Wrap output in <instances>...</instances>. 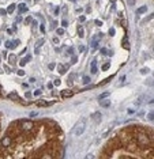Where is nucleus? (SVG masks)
Returning <instances> with one entry per match:
<instances>
[{
  "label": "nucleus",
  "instance_id": "obj_1",
  "mask_svg": "<svg viewBox=\"0 0 154 159\" xmlns=\"http://www.w3.org/2000/svg\"><path fill=\"white\" fill-rule=\"evenodd\" d=\"M85 129H86V118L83 117V118H81L78 122H76V125L74 127L72 135L74 136H81V135L85 132Z\"/></svg>",
  "mask_w": 154,
  "mask_h": 159
},
{
  "label": "nucleus",
  "instance_id": "obj_2",
  "mask_svg": "<svg viewBox=\"0 0 154 159\" xmlns=\"http://www.w3.org/2000/svg\"><path fill=\"white\" fill-rule=\"evenodd\" d=\"M18 124H19L21 129H23V131H30L35 125V122H33L30 120H18Z\"/></svg>",
  "mask_w": 154,
  "mask_h": 159
},
{
  "label": "nucleus",
  "instance_id": "obj_3",
  "mask_svg": "<svg viewBox=\"0 0 154 159\" xmlns=\"http://www.w3.org/2000/svg\"><path fill=\"white\" fill-rule=\"evenodd\" d=\"M8 98H10V99H14V101H16V102H21V103H23V105H27L26 101H23V99H21L19 97L16 95V92H10Z\"/></svg>",
  "mask_w": 154,
  "mask_h": 159
},
{
  "label": "nucleus",
  "instance_id": "obj_4",
  "mask_svg": "<svg viewBox=\"0 0 154 159\" xmlns=\"http://www.w3.org/2000/svg\"><path fill=\"white\" fill-rule=\"evenodd\" d=\"M60 95L64 97V98H70V97H72V91H71V90H63L60 92Z\"/></svg>",
  "mask_w": 154,
  "mask_h": 159
},
{
  "label": "nucleus",
  "instance_id": "obj_5",
  "mask_svg": "<svg viewBox=\"0 0 154 159\" xmlns=\"http://www.w3.org/2000/svg\"><path fill=\"white\" fill-rule=\"evenodd\" d=\"M18 10H19L21 14H25L26 11H27V5H26L25 3H21L19 5H18Z\"/></svg>",
  "mask_w": 154,
  "mask_h": 159
},
{
  "label": "nucleus",
  "instance_id": "obj_6",
  "mask_svg": "<svg viewBox=\"0 0 154 159\" xmlns=\"http://www.w3.org/2000/svg\"><path fill=\"white\" fill-rule=\"evenodd\" d=\"M30 58H32L30 56H26L25 58H22V60L19 61V65H21V67H23V65H26V64H27V61H30Z\"/></svg>",
  "mask_w": 154,
  "mask_h": 159
},
{
  "label": "nucleus",
  "instance_id": "obj_7",
  "mask_svg": "<svg viewBox=\"0 0 154 159\" xmlns=\"http://www.w3.org/2000/svg\"><path fill=\"white\" fill-rule=\"evenodd\" d=\"M97 72V60H93L91 61V74H96Z\"/></svg>",
  "mask_w": 154,
  "mask_h": 159
},
{
  "label": "nucleus",
  "instance_id": "obj_8",
  "mask_svg": "<svg viewBox=\"0 0 154 159\" xmlns=\"http://www.w3.org/2000/svg\"><path fill=\"white\" fill-rule=\"evenodd\" d=\"M123 48L124 49H130V44H128V39H127V37H124V39H123Z\"/></svg>",
  "mask_w": 154,
  "mask_h": 159
},
{
  "label": "nucleus",
  "instance_id": "obj_9",
  "mask_svg": "<svg viewBox=\"0 0 154 159\" xmlns=\"http://www.w3.org/2000/svg\"><path fill=\"white\" fill-rule=\"evenodd\" d=\"M8 61H10V64H15L16 63V56L15 55H10L8 56Z\"/></svg>",
  "mask_w": 154,
  "mask_h": 159
},
{
  "label": "nucleus",
  "instance_id": "obj_10",
  "mask_svg": "<svg viewBox=\"0 0 154 159\" xmlns=\"http://www.w3.org/2000/svg\"><path fill=\"white\" fill-rule=\"evenodd\" d=\"M42 44H44V39H38L37 42H35V53H38V48H40Z\"/></svg>",
  "mask_w": 154,
  "mask_h": 159
},
{
  "label": "nucleus",
  "instance_id": "obj_11",
  "mask_svg": "<svg viewBox=\"0 0 154 159\" xmlns=\"http://www.w3.org/2000/svg\"><path fill=\"white\" fill-rule=\"evenodd\" d=\"M78 35H79L81 38L85 37V29L83 27H78Z\"/></svg>",
  "mask_w": 154,
  "mask_h": 159
},
{
  "label": "nucleus",
  "instance_id": "obj_12",
  "mask_svg": "<svg viewBox=\"0 0 154 159\" xmlns=\"http://www.w3.org/2000/svg\"><path fill=\"white\" fill-rule=\"evenodd\" d=\"M14 10H15V4H10L8 7H7V12H8V14H13Z\"/></svg>",
  "mask_w": 154,
  "mask_h": 159
},
{
  "label": "nucleus",
  "instance_id": "obj_13",
  "mask_svg": "<svg viewBox=\"0 0 154 159\" xmlns=\"http://www.w3.org/2000/svg\"><path fill=\"white\" fill-rule=\"evenodd\" d=\"M146 11H147V7L146 5H142L140 8H138V14H145Z\"/></svg>",
  "mask_w": 154,
  "mask_h": 159
},
{
  "label": "nucleus",
  "instance_id": "obj_14",
  "mask_svg": "<svg viewBox=\"0 0 154 159\" xmlns=\"http://www.w3.org/2000/svg\"><path fill=\"white\" fill-rule=\"evenodd\" d=\"M108 95H109V92H108V91H105V92H102L101 95L98 97V101H101V99H105V98L108 97Z\"/></svg>",
  "mask_w": 154,
  "mask_h": 159
},
{
  "label": "nucleus",
  "instance_id": "obj_15",
  "mask_svg": "<svg viewBox=\"0 0 154 159\" xmlns=\"http://www.w3.org/2000/svg\"><path fill=\"white\" fill-rule=\"evenodd\" d=\"M101 106H102V108H109L110 102L109 101H102V99H101Z\"/></svg>",
  "mask_w": 154,
  "mask_h": 159
},
{
  "label": "nucleus",
  "instance_id": "obj_16",
  "mask_svg": "<svg viewBox=\"0 0 154 159\" xmlns=\"http://www.w3.org/2000/svg\"><path fill=\"white\" fill-rule=\"evenodd\" d=\"M18 45H19V39H15L14 42L11 44V46H10V48H11V49H15V48H16Z\"/></svg>",
  "mask_w": 154,
  "mask_h": 159
},
{
  "label": "nucleus",
  "instance_id": "obj_17",
  "mask_svg": "<svg viewBox=\"0 0 154 159\" xmlns=\"http://www.w3.org/2000/svg\"><path fill=\"white\" fill-rule=\"evenodd\" d=\"M66 67L64 65H59V74H61V75H64V72H66Z\"/></svg>",
  "mask_w": 154,
  "mask_h": 159
},
{
  "label": "nucleus",
  "instance_id": "obj_18",
  "mask_svg": "<svg viewBox=\"0 0 154 159\" xmlns=\"http://www.w3.org/2000/svg\"><path fill=\"white\" fill-rule=\"evenodd\" d=\"M91 117H93V120H94V121H97V120L100 121V117H101V114H100V113H94Z\"/></svg>",
  "mask_w": 154,
  "mask_h": 159
},
{
  "label": "nucleus",
  "instance_id": "obj_19",
  "mask_svg": "<svg viewBox=\"0 0 154 159\" xmlns=\"http://www.w3.org/2000/svg\"><path fill=\"white\" fill-rule=\"evenodd\" d=\"M76 63H78V58H76L75 56H72L71 57V64H76Z\"/></svg>",
  "mask_w": 154,
  "mask_h": 159
},
{
  "label": "nucleus",
  "instance_id": "obj_20",
  "mask_svg": "<svg viewBox=\"0 0 154 159\" xmlns=\"http://www.w3.org/2000/svg\"><path fill=\"white\" fill-rule=\"evenodd\" d=\"M83 83H85V84L90 83V78H89V76H85V78H83Z\"/></svg>",
  "mask_w": 154,
  "mask_h": 159
},
{
  "label": "nucleus",
  "instance_id": "obj_21",
  "mask_svg": "<svg viewBox=\"0 0 154 159\" xmlns=\"http://www.w3.org/2000/svg\"><path fill=\"white\" fill-rule=\"evenodd\" d=\"M57 34H59V35H63V34H64V29H63V27L57 29Z\"/></svg>",
  "mask_w": 154,
  "mask_h": 159
},
{
  "label": "nucleus",
  "instance_id": "obj_22",
  "mask_svg": "<svg viewBox=\"0 0 154 159\" xmlns=\"http://www.w3.org/2000/svg\"><path fill=\"white\" fill-rule=\"evenodd\" d=\"M110 79H112V78H108V79H105V80H104V82H101V83H100L98 86H104L105 83H108V82H110Z\"/></svg>",
  "mask_w": 154,
  "mask_h": 159
},
{
  "label": "nucleus",
  "instance_id": "obj_23",
  "mask_svg": "<svg viewBox=\"0 0 154 159\" xmlns=\"http://www.w3.org/2000/svg\"><path fill=\"white\" fill-rule=\"evenodd\" d=\"M52 41H53V44H55V45H57L59 42H60V39H59L57 37H53V39H52Z\"/></svg>",
  "mask_w": 154,
  "mask_h": 159
},
{
  "label": "nucleus",
  "instance_id": "obj_24",
  "mask_svg": "<svg viewBox=\"0 0 154 159\" xmlns=\"http://www.w3.org/2000/svg\"><path fill=\"white\" fill-rule=\"evenodd\" d=\"M25 97H26V98H27V99H30V98H32V97H33V94H32V92H30V91H27V92H26V94H25Z\"/></svg>",
  "mask_w": 154,
  "mask_h": 159
},
{
  "label": "nucleus",
  "instance_id": "obj_25",
  "mask_svg": "<svg viewBox=\"0 0 154 159\" xmlns=\"http://www.w3.org/2000/svg\"><path fill=\"white\" fill-rule=\"evenodd\" d=\"M72 80H74V74H72V75H70V78H68V83H70V84H72Z\"/></svg>",
  "mask_w": 154,
  "mask_h": 159
},
{
  "label": "nucleus",
  "instance_id": "obj_26",
  "mask_svg": "<svg viewBox=\"0 0 154 159\" xmlns=\"http://www.w3.org/2000/svg\"><path fill=\"white\" fill-rule=\"evenodd\" d=\"M101 53H102V55H108V53H109V50L106 49V48H104V49H101Z\"/></svg>",
  "mask_w": 154,
  "mask_h": 159
},
{
  "label": "nucleus",
  "instance_id": "obj_27",
  "mask_svg": "<svg viewBox=\"0 0 154 159\" xmlns=\"http://www.w3.org/2000/svg\"><path fill=\"white\" fill-rule=\"evenodd\" d=\"M121 25H123L124 29H126V27H127V21H126V19H121Z\"/></svg>",
  "mask_w": 154,
  "mask_h": 159
},
{
  "label": "nucleus",
  "instance_id": "obj_28",
  "mask_svg": "<svg viewBox=\"0 0 154 159\" xmlns=\"http://www.w3.org/2000/svg\"><path fill=\"white\" fill-rule=\"evenodd\" d=\"M108 68H109V64H108V63H106V64H104V65H102V71H106Z\"/></svg>",
  "mask_w": 154,
  "mask_h": 159
},
{
  "label": "nucleus",
  "instance_id": "obj_29",
  "mask_svg": "<svg viewBox=\"0 0 154 159\" xmlns=\"http://www.w3.org/2000/svg\"><path fill=\"white\" fill-rule=\"evenodd\" d=\"M147 118H149V120L151 121V120L154 118V114H153V113H149V114H147Z\"/></svg>",
  "mask_w": 154,
  "mask_h": 159
},
{
  "label": "nucleus",
  "instance_id": "obj_30",
  "mask_svg": "<svg viewBox=\"0 0 154 159\" xmlns=\"http://www.w3.org/2000/svg\"><path fill=\"white\" fill-rule=\"evenodd\" d=\"M61 25H63L64 27H67V26H68V22H67L66 19H64V21H61Z\"/></svg>",
  "mask_w": 154,
  "mask_h": 159
},
{
  "label": "nucleus",
  "instance_id": "obj_31",
  "mask_svg": "<svg viewBox=\"0 0 154 159\" xmlns=\"http://www.w3.org/2000/svg\"><path fill=\"white\" fill-rule=\"evenodd\" d=\"M140 72H142V74H147V72H149V69H147V68H142Z\"/></svg>",
  "mask_w": 154,
  "mask_h": 159
},
{
  "label": "nucleus",
  "instance_id": "obj_32",
  "mask_svg": "<svg viewBox=\"0 0 154 159\" xmlns=\"http://www.w3.org/2000/svg\"><path fill=\"white\" fill-rule=\"evenodd\" d=\"M18 75H19V76H23V75H25V71H23V69L18 71Z\"/></svg>",
  "mask_w": 154,
  "mask_h": 159
},
{
  "label": "nucleus",
  "instance_id": "obj_33",
  "mask_svg": "<svg viewBox=\"0 0 154 159\" xmlns=\"http://www.w3.org/2000/svg\"><path fill=\"white\" fill-rule=\"evenodd\" d=\"M109 35H110V37H113V35H115V30H113V29H110V30H109Z\"/></svg>",
  "mask_w": 154,
  "mask_h": 159
},
{
  "label": "nucleus",
  "instance_id": "obj_34",
  "mask_svg": "<svg viewBox=\"0 0 154 159\" xmlns=\"http://www.w3.org/2000/svg\"><path fill=\"white\" fill-rule=\"evenodd\" d=\"M85 21H86V18H85L83 15H81V16H79V22H85Z\"/></svg>",
  "mask_w": 154,
  "mask_h": 159
},
{
  "label": "nucleus",
  "instance_id": "obj_35",
  "mask_svg": "<svg viewBox=\"0 0 154 159\" xmlns=\"http://www.w3.org/2000/svg\"><path fill=\"white\" fill-rule=\"evenodd\" d=\"M135 2H137V0H128V4H130V5H134Z\"/></svg>",
  "mask_w": 154,
  "mask_h": 159
},
{
  "label": "nucleus",
  "instance_id": "obj_36",
  "mask_svg": "<svg viewBox=\"0 0 154 159\" xmlns=\"http://www.w3.org/2000/svg\"><path fill=\"white\" fill-rule=\"evenodd\" d=\"M96 25H97V26H102V22L97 19V21H96Z\"/></svg>",
  "mask_w": 154,
  "mask_h": 159
},
{
  "label": "nucleus",
  "instance_id": "obj_37",
  "mask_svg": "<svg viewBox=\"0 0 154 159\" xmlns=\"http://www.w3.org/2000/svg\"><path fill=\"white\" fill-rule=\"evenodd\" d=\"M48 68H49V69H55V64H52V63H51L49 65H48Z\"/></svg>",
  "mask_w": 154,
  "mask_h": 159
},
{
  "label": "nucleus",
  "instance_id": "obj_38",
  "mask_svg": "<svg viewBox=\"0 0 154 159\" xmlns=\"http://www.w3.org/2000/svg\"><path fill=\"white\" fill-rule=\"evenodd\" d=\"M5 14H7V11H5V10H0V15H5Z\"/></svg>",
  "mask_w": 154,
  "mask_h": 159
},
{
  "label": "nucleus",
  "instance_id": "obj_39",
  "mask_svg": "<svg viewBox=\"0 0 154 159\" xmlns=\"http://www.w3.org/2000/svg\"><path fill=\"white\" fill-rule=\"evenodd\" d=\"M40 30L44 33V31H45V26H44V25H41V26H40Z\"/></svg>",
  "mask_w": 154,
  "mask_h": 159
},
{
  "label": "nucleus",
  "instance_id": "obj_40",
  "mask_svg": "<svg viewBox=\"0 0 154 159\" xmlns=\"http://www.w3.org/2000/svg\"><path fill=\"white\" fill-rule=\"evenodd\" d=\"M10 46H11V42H10V41H7V42H5V48L10 49Z\"/></svg>",
  "mask_w": 154,
  "mask_h": 159
},
{
  "label": "nucleus",
  "instance_id": "obj_41",
  "mask_svg": "<svg viewBox=\"0 0 154 159\" xmlns=\"http://www.w3.org/2000/svg\"><path fill=\"white\" fill-rule=\"evenodd\" d=\"M34 95H41V91L40 90H35L34 91Z\"/></svg>",
  "mask_w": 154,
  "mask_h": 159
},
{
  "label": "nucleus",
  "instance_id": "obj_42",
  "mask_svg": "<svg viewBox=\"0 0 154 159\" xmlns=\"http://www.w3.org/2000/svg\"><path fill=\"white\" fill-rule=\"evenodd\" d=\"M59 84H60V79H56L55 80V86H59Z\"/></svg>",
  "mask_w": 154,
  "mask_h": 159
},
{
  "label": "nucleus",
  "instance_id": "obj_43",
  "mask_svg": "<svg viewBox=\"0 0 154 159\" xmlns=\"http://www.w3.org/2000/svg\"><path fill=\"white\" fill-rule=\"evenodd\" d=\"M37 114H38L37 111H32V113H30V116H32V117H35V116H37Z\"/></svg>",
  "mask_w": 154,
  "mask_h": 159
},
{
  "label": "nucleus",
  "instance_id": "obj_44",
  "mask_svg": "<svg viewBox=\"0 0 154 159\" xmlns=\"http://www.w3.org/2000/svg\"><path fill=\"white\" fill-rule=\"evenodd\" d=\"M30 22H32V18H30V16L26 18V23H30Z\"/></svg>",
  "mask_w": 154,
  "mask_h": 159
},
{
  "label": "nucleus",
  "instance_id": "obj_45",
  "mask_svg": "<svg viewBox=\"0 0 154 159\" xmlns=\"http://www.w3.org/2000/svg\"><path fill=\"white\" fill-rule=\"evenodd\" d=\"M0 63H2V57H0Z\"/></svg>",
  "mask_w": 154,
  "mask_h": 159
},
{
  "label": "nucleus",
  "instance_id": "obj_46",
  "mask_svg": "<svg viewBox=\"0 0 154 159\" xmlns=\"http://www.w3.org/2000/svg\"><path fill=\"white\" fill-rule=\"evenodd\" d=\"M35 2H38V0H35Z\"/></svg>",
  "mask_w": 154,
  "mask_h": 159
}]
</instances>
